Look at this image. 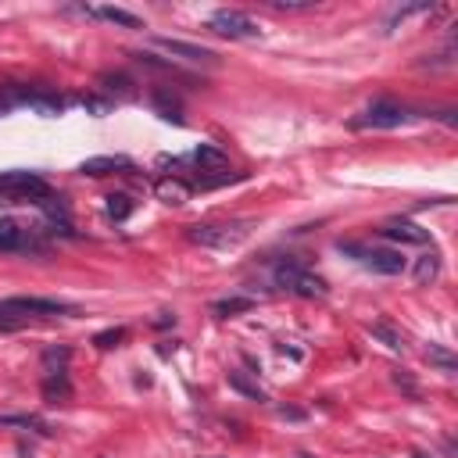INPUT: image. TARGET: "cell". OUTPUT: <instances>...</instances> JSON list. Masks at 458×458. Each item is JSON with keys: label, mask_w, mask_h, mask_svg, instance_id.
<instances>
[{"label": "cell", "mask_w": 458, "mask_h": 458, "mask_svg": "<svg viewBox=\"0 0 458 458\" xmlns=\"http://www.w3.org/2000/svg\"><path fill=\"white\" fill-rule=\"evenodd\" d=\"M155 326H158V329H165V326H176V315L162 312V319H155Z\"/></svg>", "instance_id": "obj_35"}, {"label": "cell", "mask_w": 458, "mask_h": 458, "mask_svg": "<svg viewBox=\"0 0 458 458\" xmlns=\"http://www.w3.org/2000/svg\"><path fill=\"white\" fill-rule=\"evenodd\" d=\"M208 29H211V33H219V36H226V40H255L262 33L248 15L233 11V8H219L215 15L208 18Z\"/></svg>", "instance_id": "obj_6"}, {"label": "cell", "mask_w": 458, "mask_h": 458, "mask_svg": "<svg viewBox=\"0 0 458 458\" xmlns=\"http://www.w3.org/2000/svg\"><path fill=\"white\" fill-rule=\"evenodd\" d=\"M197 165H201V172H226L229 169V158H226V150H219V147H211V143H201L194 155H190Z\"/></svg>", "instance_id": "obj_14"}, {"label": "cell", "mask_w": 458, "mask_h": 458, "mask_svg": "<svg viewBox=\"0 0 458 458\" xmlns=\"http://www.w3.org/2000/svg\"><path fill=\"white\" fill-rule=\"evenodd\" d=\"M369 333H373L376 341H383L390 351H401V333H398V329H390L387 322H373V326H369Z\"/></svg>", "instance_id": "obj_27"}, {"label": "cell", "mask_w": 458, "mask_h": 458, "mask_svg": "<svg viewBox=\"0 0 458 458\" xmlns=\"http://www.w3.org/2000/svg\"><path fill=\"white\" fill-rule=\"evenodd\" d=\"M426 362L437 365V369H441V373H448V376L458 369V358H455L448 348H441V344H430V348H426Z\"/></svg>", "instance_id": "obj_22"}, {"label": "cell", "mask_w": 458, "mask_h": 458, "mask_svg": "<svg viewBox=\"0 0 458 458\" xmlns=\"http://www.w3.org/2000/svg\"><path fill=\"white\" fill-rule=\"evenodd\" d=\"M294 458H312V455H308V451H297V455H294Z\"/></svg>", "instance_id": "obj_37"}, {"label": "cell", "mask_w": 458, "mask_h": 458, "mask_svg": "<svg viewBox=\"0 0 458 458\" xmlns=\"http://www.w3.org/2000/svg\"><path fill=\"white\" fill-rule=\"evenodd\" d=\"M129 169H133V162H129L126 155H97V158H86V162L79 165V172L90 176V179L115 176V172H129Z\"/></svg>", "instance_id": "obj_10"}, {"label": "cell", "mask_w": 458, "mask_h": 458, "mask_svg": "<svg viewBox=\"0 0 458 458\" xmlns=\"http://www.w3.org/2000/svg\"><path fill=\"white\" fill-rule=\"evenodd\" d=\"M394 383H398V387L408 394V398H419V387H415V380H412L408 373H401V369H398V373H394Z\"/></svg>", "instance_id": "obj_32"}, {"label": "cell", "mask_w": 458, "mask_h": 458, "mask_svg": "<svg viewBox=\"0 0 458 458\" xmlns=\"http://www.w3.org/2000/svg\"><path fill=\"white\" fill-rule=\"evenodd\" d=\"M22 248H29L25 229L15 219H0V251L11 255V251H22Z\"/></svg>", "instance_id": "obj_16"}, {"label": "cell", "mask_w": 458, "mask_h": 458, "mask_svg": "<svg viewBox=\"0 0 458 458\" xmlns=\"http://www.w3.org/2000/svg\"><path fill=\"white\" fill-rule=\"evenodd\" d=\"M430 11H434V4H430V0H419V4H408V8H401L398 15L390 18V29H394V25H401V22H408L412 15H430Z\"/></svg>", "instance_id": "obj_29"}, {"label": "cell", "mask_w": 458, "mask_h": 458, "mask_svg": "<svg viewBox=\"0 0 458 458\" xmlns=\"http://www.w3.org/2000/svg\"><path fill=\"white\" fill-rule=\"evenodd\" d=\"M50 197V187L40 172H25V169H11V172H0V201L8 204H29V201H43Z\"/></svg>", "instance_id": "obj_1"}, {"label": "cell", "mask_w": 458, "mask_h": 458, "mask_svg": "<svg viewBox=\"0 0 458 458\" xmlns=\"http://www.w3.org/2000/svg\"><path fill=\"white\" fill-rule=\"evenodd\" d=\"M150 104H155V111L169 122H183V104L179 97L172 94V90H150Z\"/></svg>", "instance_id": "obj_15"}, {"label": "cell", "mask_w": 458, "mask_h": 458, "mask_svg": "<svg viewBox=\"0 0 458 458\" xmlns=\"http://www.w3.org/2000/svg\"><path fill=\"white\" fill-rule=\"evenodd\" d=\"M97 83L108 90V94H133V86H136L126 72H101Z\"/></svg>", "instance_id": "obj_23"}, {"label": "cell", "mask_w": 458, "mask_h": 458, "mask_svg": "<svg viewBox=\"0 0 458 458\" xmlns=\"http://www.w3.org/2000/svg\"><path fill=\"white\" fill-rule=\"evenodd\" d=\"M341 255H355L358 262H365L373 272H380V276H398V272H405L408 258L401 251H390V248H362V243H351V240H341L337 243Z\"/></svg>", "instance_id": "obj_4"}, {"label": "cell", "mask_w": 458, "mask_h": 458, "mask_svg": "<svg viewBox=\"0 0 458 458\" xmlns=\"http://www.w3.org/2000/svg\"><path fill=\"white\" fill-rule=\"evenodd\" d=\"M243 233L248 229H240V226H190L187 229V236L194 240V243H201V248H233V243H240L243 240Z\"/></svg>", "instance_id": "obj_8"}, {"label": "cell", "mask_w": 458, "mask_h": 458, "mask_svg": "<svg viewBox=\"0 0 458 458\" xmlns=\"http://www.w3.org/2000/svg\"><path fill=\"white\" fill-rule=\"evenodd\" d=\"M226 380H229V387H233L236 394H243V398H251V401H269V394H265L248 373H236V369H233Z\"/></svg>", "instance_id": "obj_18"}, {"label": "cell", "mask_w": 458, "mask_h": 458, "mask_svg": "<svg viewBox=\"0 0 458 458\" xmlns=\"http://www.w3.org/2000/svg\"><path fill=\"white\" fill-rule=\"evenodd\" d=\"M90 18H104V22H115L122 29H143V22L122 8H90Z\"/></svg>", "instance_id": "obj_19"}, {"label": "cell", "mask_w": 458, "mask_h": 458, "mask_svg": "<svg viewBox=\"0 0 458 458\" xmlns=\"http://www.w3.org/2000/svg\"><path fill=\"white\" fill-rule=\"evenodd\" d=\"M0 426H29V430H36V434H43V437L54 434L40 415H0Z\"/></svg>", "instance_id": "obj_24"}, {"label": "cell", "mask_w": 458, "mask_h": 458, "mask_svg": "<svg viewBox=\"0 0 458 458\" xmlns=\"http://www.w3.org/2000/svg\"><path fill=\"white\" fill-rule=\"evenodd\" d=\"M69 358H72L69 348H47V351H43V369H47V376H50V373H65Z\"/></svg>", "instance_id": "obj_25"}, {"label": "cell", "mask_w": 458, "mask_h": 458, "mask_svg": "<svg viewBox=\"0 0 458 458\" xmlns=\"http://www.w3.org/2000/svg\"><path fill=\"white\" fill-rule=\"evenodd\" d=\"M441 276V255L437 251H430V255H422L419 262H415V269H412V280L419 283V287H426V283H434Z\"/></svg>", "instance_id": "obj_17"}, {"label": "cell", "mask_w": 458, "mask_h": 458, "mask_svg": "<svg viewBox=\"0 0 458 458\" xmlns=\"http://www.w3.org/2000/svg\"><path fill=\"white\" fill-rule=\"evenodd\" d=\"M280 419L301 422V419H308V412H304V408H294V405H280Z\"/></svg>", "instance_id": "obj_34"}, {"label": "cell", "mask_w": 458, "mask_h": 458, "mask_svg": "<svg viewBox=\"0 0 458 458\" xmlns=\"http://www.w3.org/2000/svg\"><path fill=\"white\" fill-rule=\"evenodd\" d=\"M276 11H301V8H312V0H272Z\"/></svg>", "instance_id": "obj_33"}, {"label": "cell", "mask_w": 458, "mask_h": 458, "mask_svg": "<svg viewBox=\"0 0 458 458\" xmlns=\"http://www.w3.org/2000/svg\"><path fill=\"white\" fill-rule=\"evenodd\" d=\"M40 86H25V83H4L0 86V111H11V108H29L36 97Z\"/></svg>", "instance_id": "obj_12"}, {"label": "cell", "mask_w": 458, "mask_h": 458, "mask_svg": "<svg viewBox=\"0 0 458 458\" xmlns=\"http://www.w3.org/2000/svg\"><path fill=\"white\" fill-rule=\"evenodd\" d=\"M140 65H147V69H158V72H172V76H179V69L172 65V61H165V57H158V54H150V50H136L133 54Z\"/></svg>", "instance_id": "obj_28"}, {"label": "cell", "mask_w": 458, "mask_h": 458, "mask_svg": "<svg viewBox=\"0 0 458 458\" xmlns=\"http://www.w3.org/2000/svg\"><path fill=\"white\" fill-rule=\"evenodd\" d=\"M65 97H57V94H50V90H36V97H33V104H29V108H33V111H40V115H57V111H65Z\"/></svg>", "instance_id": "obj_20"}, {"label": "cell", "mask_w": 458, "mask_h": 458, "mask_svg": "<svg viewBox=\"0 0 458 458\" xmlns=\"http://www.w3.org/2000/svg\"><path fill=\"white\" fill-rule=\"evenodd\" d=\"M122 341H126V329H122V326H115V329H104V333H97V337H94V344H97L101 351H108V348H118Z\"/></svg>", "instance_id": "obj_30"}, {"label": "cell", "mask_w": 458, "mask_h": 458, "mask_svg": "<svg viewBox=\"0 0 458 458\" xmlns=\"http://www.w3.org/2000/svg\"><path fill=\"white\" fill-rule=\"evenodd\" d=\"M412 458H430V455H426V451H412Z\"/></svg>", "instance_id": "obj_36"}, {"label": "cell", "mask_w": 458, "mask_h": 458, "mask_svg": "<svg viewBox=\"0 0 458 458\" xmlns=\"http://www.w3.org/2000/svg\"><path fill=\"white\" fill-rule=\"evenodd\" d=\"M408 122V111L394 101H373L369 108L362 111V118H355V129H398Z\"/></svg>", "instance_id": "obj_5"}, {"label": "cell", "mask_w": 458, "mask_h": 458, "mask_svg": "<svg viewBox=\"0 0 458 458\" xmlns=\"http://www.w3.org/2000/svg\"><path fill=\"white\" fill-rule=\"evenodd\" d=\"M108 215H111L115 222H126V219L133 215V201H129L126 194H111V197H108Z\"/></svg>", "instance_id": "obj_26"}, {"label": "cell", "mask_w": 458, "mask_h": 458, "mask_svg": "<svg viewBox=\"0 0 458 458\" xmlns=\"http://www.w3.org/2000/svg\"><path fill=\"white\" fill-rule=\"evenodd\" d=\"M255 308V301L251 297H222V301H215L211 304V312L215 315H222V319H229V315H240V312H251Z\"/></svg>", "instance_id": "obj_21"}, {"label": "cell", "mask_w": 458, "mask_h": 458, "mask_svg": "<svg viewBox=\"0 0 458 458\" xmlns=\"http://www.w3.org/2000/svg\"><path fill=\"white\" fill-rule=\"evenodd\" d=\"M380 236L383 240H398V243H430V233H426L422 226H415V222H408V219H390V222H383L380 226Z\"/></svg>", "instance_id": "obj_9"}, {"label": "cell", "mask_w": 458, "mask_h": 458, "mask_svg": "<svg viewBox=\"0 0 458 458\" xmlns=\"http://www.w3.org/2000/svg\"><path fill=\"white\" fill-rule=\"evenodd\" d=\"M43 401H47V405H65V401H72L69 373H50V376L43 380Z\"/></svg>", "instance_id": "obj_13"}, {"label": "cell", "mask_w": 458, "mask_h": 458, "mask_svg": "<svg viewBox=\"0 0 458 458\" xmlns=\"http://www.w3.org/2000/svg\"><path fill=\"white\" fill-rule=\"evenodd\" d=\"M155 197H158L162 204L179 208V204H187V201L194 197V187H190L187 179H179V176H165V179L155 183Z\"/></svg>", "instance_id": "obj_11"}, {"label": "cell", "mask_w": 458, "mask_h": 458, "mask_svg": "<svg viewBox=\"0 0 458 458\" xmlns=\"http://www.w3.org/2000/svg\"><path fill=\"white\" fill-rule=\"evenodd\" d=\"M79 104H83L90 115H108V111H111V101H108V97H83Z\"/></svg>", "instance_id": "obj_31"}, {"label": "cell", "mask_w": 458, "mask_h": 458, "mask_svg": "<svg viewBox=\"0 0 458 458\" xmlns=\"http://www.w3.org/2000/svg\"><path fill=\"white\" fill-rule=\"evenodd\" d=\"M276 287L297 297H326L329 283L322 276H315L312 269H304L301 262H280L276 265Z\"/></svg>", "instance_id": "obj_3"}, {"label": "cell", "mask_w": 458, "mask_h": 458, "mask_svg": "<svg viewBox=\"0 0 458 458\" xmlns=\"http://www.w3.org/2000/svg\"><path fill=\"white\" fill-rule=\"evenodd\" d=\"M158 50L179 57V61H187V65H219V54L215 50H208V47H197V43H187V40H172V36H155L150 40Z\"/></svg>", "instance_id": "obj_7"}, {"label": "cell", "mask_w": 458, "mask_h": 458, "mask_svg": "<svg viewBox=\"0 0 458 458\" xmlns=\"http://www.w3.org/2000/svg\"><path fill=\"white\" fill-rule=\"evenodd\" d=\"M0 315H8L15 322H25V319L76 315V308L65 304V301H50V297H8V301H0Z\"/></svg>", "instance_id": "obj_2"}]
</instances>
